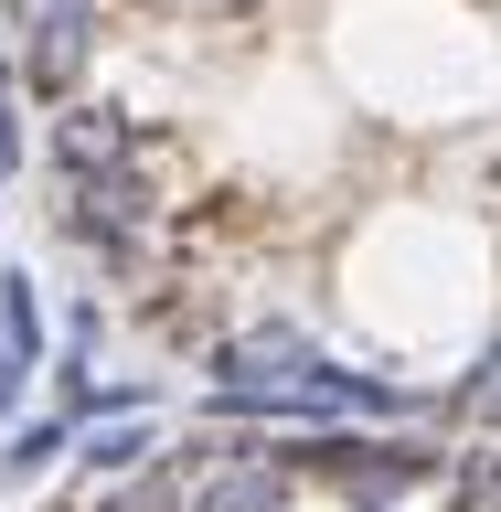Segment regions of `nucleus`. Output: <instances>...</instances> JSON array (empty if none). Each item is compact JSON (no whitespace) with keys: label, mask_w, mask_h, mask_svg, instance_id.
<instances>
[{"label":"nucleus","mask_w":501,"mask_h":512,"mask_svg":"<svg viewBox=\"0 0 501 512\" xmlns=\"http://www.w3.org/2000/svg\"><path fill=\"white\" fill-rule=\"evenodd\" d=\"M32 374H43V288L32 267H0V427L32 406Z\"/></svg>","instance_id":"nucleus-1"},{"label":"nucleus","mask_w":501,"mask_h":512,"mask_svg":"<svg viewBox=\"0 0 501 512\" xmlns=\"http://www.w3.org/2000/svg\"><path fill=\"white\" fill-rule=\"evenodd\" d=\"M448 406H459V416H480V427H501V342H491V352L470 363V384H459Z\"/></svg>","instance_id":"nucleus-7"},{"label":"nucleus","mask_w":501,"mask_h":512,"mask_svg":"<svg viewBox=\"0 0 501 512\" xmlns=\"http://www.w3.org/2000/svg\"><path fill=\"white\" fill-rule=\"evenodd\" d=\"M75 459H86V480H128V470L160 459V438H150V416H107V427L75 438Z\"/></svg>","instance_id":"nucleus-5"},{"label":"nucleus","mask_w":501,"mask_h":512,"mask_svg":"<svg viewBox=\"0 0 501 512\" xmlns=\"http://www.w3.org/2000/svg\"><path fill=\"white\" fill-rule=\"evenodd\" d=\"M448 480H459V502L501 512V448H470V459H448Z\"/></svg>","instance_id":"nucleus-8"},{"label":"nucleus","mask_w":501,"mask_h":512,"mask_svg":"<svg viewBox=\"0 0 501 512\" xmlns=\"http://www.w3.org/2000/svg\"><path fill=\"white\" fill-rule=\"evenodd\" d=\"M75 448V416H32V427H0V491H32Z\"/></svg>","instance_id":"nucleus-4"},{"label":"nucleus","mask_w":501,"mask_h":512,"mask_svg":"<svg viewBox=\"0 0 501 512\" xmlns=\"http://www.w3.org/2000/svg\"><path fill=\"white\" fill-rule=\"evenodd\" d=\"M32 160V128H22V64H11V11H0V182Z\"/></svg>","instance_id":"nucleus-6"},{"label":"nucleus","mask_w":501,"mask_h":512,"mask_svg":"<svg viewBox=\"0 0 501 512\" xmlns=\"http://www.w3.org/2000/svg\"><path fill=\"white\" fill-rule=\"evenodd\" d=\"M139 150V128L118 118V107H64L54 118V182H86V171H107V160Z\"/></svg>","instance_id":"nucleus-3"},{"label":"nucleus","mask_w":501,"mask_h":512,"mask_svg":"<svg viewBox=\"0 0 501 512\" xmlns=\"http://www.w3.org/2000/svg\"><path fill=\"white\" fill-rule=\"evenodd\" d=\"M288 480L299 470H278L267 438L256 448H214V459L192 470V512H288Z\"/></svg>","instance_id":"nucleus-2"}]
</instances>
